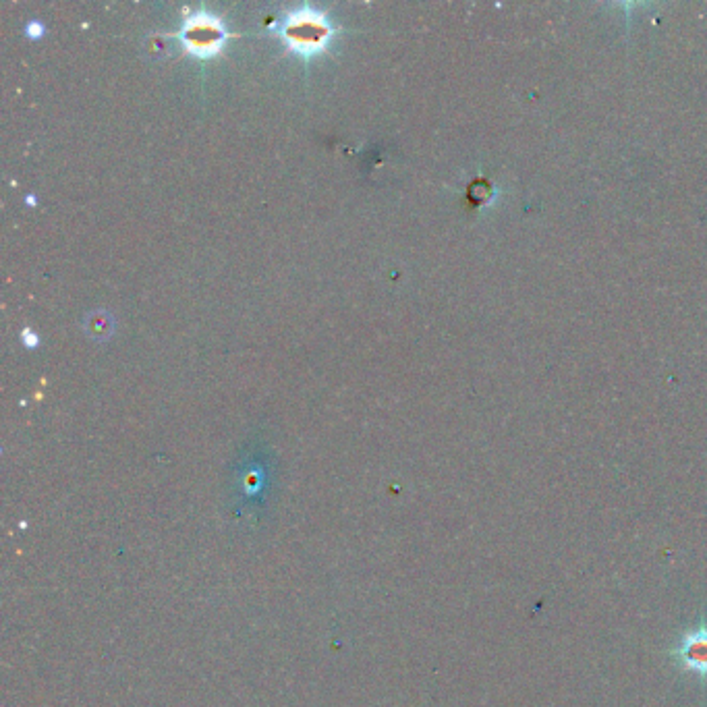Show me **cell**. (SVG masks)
<instances>
[{
	"mask_svg": "<svg viewBox=\"0 0 707 707\" xmlns=\"http://www.w3.org/2000/svg\"><path fill=\"white\" fill-rule=\"evenodd\" d=\"M332 34L334 30L328 17L311 7L291 11L280 25V36L303 56H314L322 52L328 46Z\"/></svg>",
	"mask_w": 707,
	"mask_h": 707,
	"instance_id": "1",
	"label": "cell"
},
{
	"mask_svg": "<svg viewBox=\"0 0 707 707\" xmlns=\"http://www.w3.org/2000/svg\"><path fill=\"white\" fill-rule=\"evenodd\" d=\"M179 38L183 40L185 48L200 56V59H208V56H214L220 52L224 40L229 38L226 34V27L220 21V17L206 13V11H197L189 17H185Z\"/></svg>",
	"mask_w": 707,
	"mask_h": 707,
	"instance_id": "2",
	"label": "cell"
},
{
	"mask_svg": "<svg viewBox=\"0 0 707 707\" xmlns=\"http://www.w3.org/2000/svg\"><path fill=\"white\" fill-rule=\"evenodd\" d=\"M674 662L687 672L707 676V622L687 631L672 652Z\"/></svg>",
	"mask_w": 707,
	"mask_h": 707,
	"instance_id": "3",
	"label": "cell"
},
{
	"mask_svg": "<svg viewBox=\"0 0 707 707\" xmlns=\"http://www.w3.org/2000/svg\"><path fill=\"white\" fill-rule=\"evenodd\" d=\"M23 338H25L27 347H36V345H38V338H36V334L32 336V334H30V330H25V332H23Z\"/></svg>",
	"mask_w": 707,
	"mask_h": 707,
	"instance_id": "4",
	"label": "cell"
},
{
	"mask_svg": "<svg viewBox=\"0 0 707 707\" xmlns=\"http://www.w3.org/2000/svg\"><path fill=\"white\" fill-rule=\"evenodd\" d=\"M30 32H42L40 23H30Z\"/></svg>",
	"mask_w": 707,
	"mask_h": 707,
	"instance_id": "5",
	"label": "cell"
}]
</instances>
